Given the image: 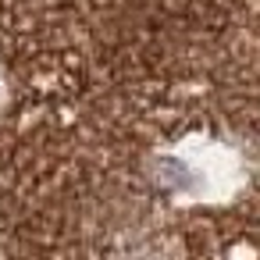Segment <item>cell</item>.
<instances>
[{
	"label": "cell",
	"mask_w": 260,
	"mask_h": 260,
	"mask_svg": "<svg viewBox=\"0 0 260 260\" xmlns=\"http://www.w3.org/2000/svg\"><path fill=\"white\" fill-rule=\"evenodd\" d=\"M4 107H8V79L0 72V118H4Z\"/></svg>",
	"instance_id": "6da1fadb"
}]
</instances>
